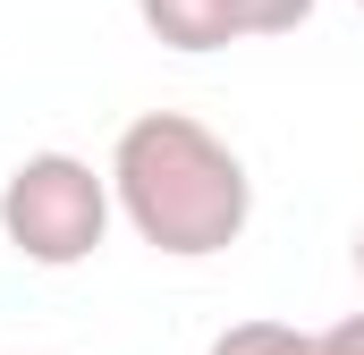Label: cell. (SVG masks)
<instances>
[{
	"instance_id": "6da1fadb",
	"label": "cell",
	"mask_w": 364,
	"mask_h": 355,
	"mask_svg": "<svg viewBox=\"0 0 364 355\" xmlns=\"http://www.w3.org/2000/svg\"><path fill=\"white\" fill-rule=\"evenodd\" d=\"M110 203L127 212V229L170 254V263H203L229 254L255 220V178L246 161L186 110H144L119 127L110 144Z\"/></svg>"
},
{
	"instance_id": "7a4b0ae2",
	"label": "cell",
	"mask_w": 364,
	"mask_h": 355,
	"mask_svg": "<svg viewBox=\"0 0 364 355\" xmlns=\"http://www.w3.org/2000/svg\"><path fill=\"white\" fill-rule=\"evenodd\" d=\"M110 229V178H93L77 153H34L0 186V237L43 271H77Z\"/></svg>"
},
{
	"instance_id": "3957f363",
	"label": "cell",
	"mask_w": 364,
	"mask_h": 355,
	"mask_svg": "<svg viewBox=\"0 0 364 355\" xmlns=\"http://www.w3.org/2000/svg\"><path fill=\"white\" fill-rule=\"evenodd\" d=\"M136 17H144L153 43H170V51H229V43L246 34L237 0H136Z\"/></svg>"
},
{
	"instance_id": "277c9868",
	"label": "cell",
	"mask_w": 364,
	"mask_h": 355,
	"mask_svg": "<svg viewBox=\"0 0 364 355\" xmlns=\"http://www.w3.org/2000/svg\"><path fill=\"white\" fill-rule=\"evenodd\" d=\"M212 355H322V339H305V330H288V322H229Z\"/></svg>"
},
{
	"instance_id": "5b68a950",
	"label": "cell",
	"mask_w": 364,
	"mask_h": 355,
	"mask_svg": "<svg viewBox=\"0 0 364 355\" xmlns=\"http://www.w3.org/2000/svg\"><path fill=\"white\" fill-rule=\"evenodd\" d=\"M237 17H246V34H296L314 17V0H237Z\"/></svg>"
},
{
	"instance_id": "8992f818",
	"label": "cell",
	"mask_w": 364,
	"mask_h": 355,
	"mask_svg": "<svg viewBox=\"0 0 364 355\" xmlns=\"http://www.w3.org/2000/svg\"><path fill=\"white\" fill-rule=\"evenodd\" d=\"M322 355H364V313L331 322V330H322Z\"/></svg>"
},
{
	"instance_id": "52a82bcc",
	"label": "cell",
	"mask_w": 364,
	"mask_h": 355,
	"mask_svg": "<svg viewBox=\"0 0 364 355\" xmlns=\"http://www.w3.org/2000/svg\"><path fill=\"white\" fill-rule=\"evenodd\" d=\"M356 271H364V229H356Z\"/></svg>"
},
{
	"instance_id": "ba28073f",
	"label": "cell",
	"mask_w": 364,
	"mask_h": 355,
	"mask_svg": "<svg viewBox=\"0 0 364 355\" xmlns=\"http://www.w3.org/2000/svg\"><path fill=\"white\" fill-rule=\"evenodd\" d=\"M356 9H364V0H356Z\"/></svg>"
}]
</instances>
